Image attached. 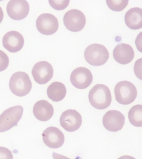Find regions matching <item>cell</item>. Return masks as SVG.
<instances>
[{
    "instance_id": "6da1fadb",
    "label": "cell",
    "mask_w": 142,
    "mask_h": 159,
    "mask_svg": "<svg viewBox=\"0 0 142 159\" xmlns=\"http://www.w3.org/2000/svg\"><path fill=\"white\" fill-rule=\"evenodd\" d=\"M89 99L91 106L98 110L107 108L112 101L109 89L103 84L95 85L89 91Z\"/></svg>"
},
{
    "instance_id": "7a4b0ae2",
    "label": "cell",
    "mask_w": 142,
    "mask_h": 159,
    "mask_svg": "<svg viewBox=\"0 0 142 159\" xmlns=\"http://www.w3.org/2000/svg\"><path fill=\"white\" fill-rule=\"evenodd\" d=\"M9 86L11 91L15 95L23 97L30 92L32 84L29 75L25 72L19 71L11 76Z\"/></svg>"
},
{
    "instance_id": "3957f363",
    "label": "cell",
    "mask_w": 142,
    "mask_h": 159,
    "mask_svg": "<svg viewBox=\"0 0 142 159\" xmlns=\"http://www.w3.org/2000/svg\"><path fill=\"white\" fill-rule=\"evenodd\" d=\"M116 101L121 104H130L135 100L137 90L134 84L124 80L116 84L114 89Z\"/></svg>"
},
{
    "instance_id": "277c9868",
    "label": "cell",
    "mask_w": 142,
    "mask_h": 159,
    "mask_svg": "<svg viewBox=\"0 0 142 159\" xmlns=\"http://www.w3.org/2000/svg\"><path fill=\"white\" fill-rule=\"evenodd\" d=\"M84 57L89 64L98 66L106 63L109 57V53L103 45L92 44L87 47L84 52Z\"/></svg>"
},
{
    "instance_id": "5b68a950",
    "label": "cell",
    "mask_w": 142,
    "mask_h": 159,
    "mask_svg": "<svg viewBox=\"0 0 142 159\" xmlns=\"http://www.w3.org/2000/svg\"><path fill=\"white\" fill-rule=\"evenodd\" d=\"M24 108L20 106L5 110L0 115V133L7 131L17 125L22 117Z\"/></svg>"
},
{
    "instance_id": "8992f818",
    "label": "cell",
    "mask_w": 142,
    "mask_h": 159,
    "mask_svg": "<svg viewBox=\"0 0 142 159\" xmlns=\"http://www.w3.org/2000/svg\"><path fill=\"white\" fill-rule=\"evenodd\" d=\"M63 21L67 29L73 32H77L84 29L86 24V18L81 11L72 9L64 15Z\"/></svg>"
},
{
    "instance_id": "52a82bcc",
    "label": "cell",
    "mask_w": 142,
    "mask_h": 159,
    "mask_svg": "<svg viewBox=\"0 0 142 159\" xmlns=\"http://www.w3.org/2000/svg\"><path fill=\"white\" fill-rule=\"evenodd\" d=\"M37 29L44 35H49L55 34L58 29L57 18L51 13H44L39 16L36 21Z\"/></svg>"
},
{
    "instance_id": "ba28073f",
    "label": "cell",
    "mask_w": 142,
    "mask_h": 159,
    "mask_svg": "<svg viewBox=\"0 0 142 159\" xmlns=\"http://www.w3.org/2000/svg\"><path fill=\"white\" fill-rule=\"evenodd\" d=\"M31 73L35 81L38 84L44 85L52 79L53 69L52 65L48 62L41 61L34 65Z\"/></svg>"
},
{
    "instance_id": "9c48e42d",
    "label": "cell",
    "mask_w": 142,
    "mask_h": 159,
    "mask_svg": "<svg viewBox=\"0 0 142 159\" xmlns=\"http://www.w3.org/2000/svg\"><path fill=\"white\" fill-rule=\"evenodd\" d=\"M61 125L67 131L73 132L79 129L82 123L81 116L75 110L64 111L60 118Z\"/></svg>"
},
{
    "instance_id": "30bf717a",
    "label": "cell",
    "mask_w": 142,
    "mask_h": 159,
    "mask_svg": "<svg viewBox=\"0 0 142 159\" xmlns=\"http://www.w3.org/2000/svg\"><path fill=\"white\" fill-rule=\"evenodd\" d=\"M70 80L72 85L77 89H85L92 83L93 76L90 70L85 67L76 68L71 75Z\"/></svg>"
},
{
    "instance_id": "8fae6325",
    "label": "cell",
    "mask_w": 142,
    "mask_h": 159,
    "mask_svg": "<svg viewBox=\"0 0 142 159\" xmlns=\"http://www.w3.org/2000/svg\"><path fill=\"white\" fill-rule=\"evenodd\" d=\"M125 121L124 115L116 110L108 111L103 118L104 127L107 130L112 132L121 130L124 125Z\"/></svg>"
},
{
    "instance_id": "7c38bea8",
    "label": "cell",
    "mask_w": 142,
    "mask_h": 159,
    "mask_svg": "<svg viewBox=\"0 0 142 159\" xmlns=\"http://www.w3.org/2000/svg\"><path fill=\"white\" fill-rule=\"evenodd\" d=\"M7 10L11 18L19 20L26 18L29 14L30 7L25 0H11L7 4Z\"/></svg>"
},
{
    "instance_id": "4fadbf2b",
    "label": "cell",
    "mask_w": 142,
    "mask_h": 159,
    "mask_svg": "<svg viewBox=\"0 0 142 159\" xmlns=\"http://www.w3.org/2000/svg\"><path fill=\"white\" fill-rule=\"evenodd\" d=\"M42 136L45 145L51 148H58L64 144V134L56 127H50L46 128L44 130Z\"/></svg>"
},
{
    "instance_id": "5bb4252c",
    "label": "cell",
    "mask_w": 142,
    "mask_h": 159,
    "mask_svg": "<svg viewBox=\"0 0 142 159\" xmlns=\"http://www.w3.org/2000/svg\"><path fill=\"white\" fill-rule=\"evenodd\" d=\"M2 43L3 47L11 52H18L24 46V37L16 31H11L7 33L3 37Z\"/></svg>"
},
{
    "instance_id": "9a60e30c",
    "label": "cell",
    "mask_w": 142,
    "mask_h": 159,
    "mask_svg": "<svg viewBox=\"0 0 142 159\" xmlns=\"http://www.w3.org/2000/svg\"><path fill=\"white\" fill-rule=\"evenodd\" d=\"M134 50L130 45L126 43L117 45L113 51L115 61L120 64L126 65L131 63L134 58Z\"/></svg>"
},
{
    "instance_id": "2e32d148",
    "label": "cell",
    "mask_w": 142,
    "mask_h": 159,
    "mask_svg": "<svg viewBox=\"0 0 142 159\" xmlns=\"http://www.w3.org/2000/svg\"><path fill=\"white\" fill-rule=\"evenodd\" d=\"M33 113L38 120L43 122L47 121L53 116V107L48 101L40 100L34 105Z\"/></svg>"
},
{
    "instance_id": "e0dca14e",
    "label": "cell",
    "mask_w": 142,
    "mask_h": 159,
    "mask_svg": "<svg viewBox=\"0 0 142 159\" xmlns=\"http://www.w3.org/2000/svg\"><path fill=\"white\" fill-rule=\"evenodd\" d=\"M125 21L128 28L138 30L142 27V10L135 7L131 8L126 13Z\"/></svg>"
},
{
    "instance_id": "ac0fdd59",
    "label": "cell",
    "mask_w": 142,
    "mask_h": 159,
    "mask_svg": "<svg viewBox=\"0 0 142 159\" xmlns=\"http://www.w3.org/2000/svg\"><path fill=\"white\" fill-rule=\"evenodd\" d=\"M66 92L65 85L59 82L52 83L47 90L48 96L54 102H59L63 100L65 97Z\"/></svg>"
},
{
    "instance_id": "d6986e66",
    "label": "cell",
    "mask_w": 142,
    "mask_h": 159,
    "mask_svg": "<svg viewBox=\"0 0 142 159\" xmlns=\"http://www.w3.org/2000/svg\"><path fill=\"white\" fill-rule=\"evenodd\" d=\"M128 119L131 124L137 127L142 126V106L137 105L130 110Z\"/></svg>"
},
{
    "instance_id": "ffe728a7",
    "label": "cell",
    "mask_w": 142,
    "mask_h": 159,
    "mask_svg": "<svg viewBox=\"0 0 142 159\" xmlns=\"http://www.w3.org/2000/svg\"><path fill=\"white\" fill-rule=\"evenodd\" d=\"M106 3L109 8L115 11H123L128 6V0L121 1H106Z\"/></svg>"
},
{
    "instance_id": "44dd1931",
    "label": "cell",
    "mask_w": 142,
    "mask_h": 159,
    "mask_svg": "<svg viewBox=\"0 0 142 159\" xmlns=\"http://www.w3.org/2000/svg\"><path fill=\"white\" fill-rule=\"evenodd\" d=\"M70 1H49L53 8L56 10H63L66 8L69 4Z\"/></svg>"
},
{
    "instance_id": "7402d4cb",
    "label": "cell",
    "mask_w": 142,
    "mask_h": 159,
    "mask_svg": "<svg viewBox=\"0 0 142 159\" xmlns=\"http://www.w3.org/2000/svg\"><path fill=\"white\" fill-rule=\"evenodd\" d=\"M9 59L7 54L0 50V72L5 70L9 65Z\"/></svg>"
},
{
    "instance_id": "603a6c76",
    "label": "cell",
    "mask_w": 142,
    "mask_h": 159,
    "mask_svg": "<svg viewBox=\"0 0 142 159\" xmlns=\"http://www.w3.org/2000/svg\"><path fill=\"white\" fill-rule=\"evenodd\" d=\"M12 152L7 148L0 147V159H13Z\"/></svg>"
},
{
    "instance_id": "cb8c5ba5",
    "label": "cell",
    "mask_w": 142,
    "mask_h": 159,
    "mask_svg": "<svg viewBox=\"0 0 142 159\" xmlns=\"http://www.w3.org/2000/svg\"><path fill=\"white\" fill-rule=\"evenodd\" d=\"M52 157L53 159H71L64 155H61V154L57 153L54 152L52 154Z\"/></svg>"
},
{
    "instance_id": "d4e9b609",
    "label": "cell",
    "mask_w": 142,
    "mask_h": 159,
    "mask_svg": "<svg viewBox=\"0 0 142 159\" xmlns=\"http://www.w3.org/2000/svg\"><path fill=\"white\" fill-rule=\"evenodd\" d=\"M117 159H136L133 157L129 156V155H124L119 158Z\"/></svg>"
},
{
    "instance_id": "484cf974",
    "label": "cell",
    "mask_w": 142,
    "mask_h": 159,
    "mask_svg": "<svg viewBox=\"0 0 142 159\" xmlns=\"http://www.w3.org/2000/svg\"><path fill=\"white\" fill-rule=\"evenodd\" d=\"M3 17H4V14H3V10L0 7V24L2 23V20H3Z\"/></svg>"
}]
</instances>
